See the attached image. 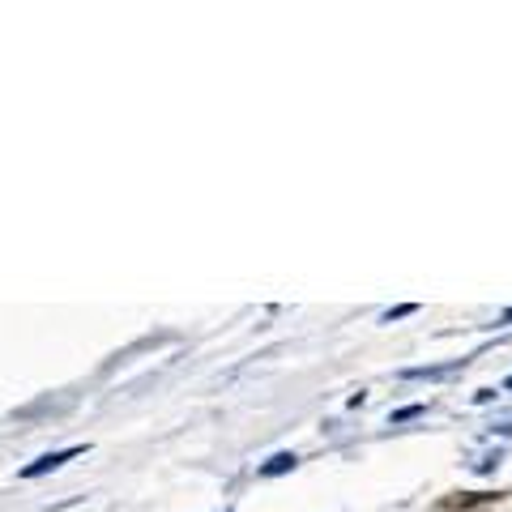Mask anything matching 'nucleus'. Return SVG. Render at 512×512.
Here are the masks:
<instances>
[{"label":"nucleus","instance_id":"f03ea898","mask_svg":"<svg viewBox=\"0 0 512 512\" xmlns=\"http://www.w3.org/2000/svg\"><path fill=\"white\" fill-rule=\"evenodd\" d=\"M461 372V363H448V367H410V372H402L406 380H440V376H453Z\"/></svg>","mask_w":512,"mask_h":512},{"label":"nucleus","instance_id":"20e7f679","mask_svg":"<svg viewBox=\"0 0 512 512\" xmlns=\"http://www.w3.org/2000/svg\"><path fill=\"white\" fill-rule=\"evenodd\" d=\"M414 312H419V303H402V308L384 312V325H393V320H402V316H414Z\"/></svg>","mask_w":512,"mask_h":512},{"label":"nucleus","instance_id":"f257e3e1","mask_svg":"<svg viewBox=\"0 0 512 512\" xmlns=\"http://www.w3.org/2000/svg\"><path fill=\"white\" fill-rule=\"evenodd\" d=\"M77 453H82V448H77V444H73V448H60V453H43L39 461H30V466L22 470V478H39V474H47V470H60L64 461H73Z\"/></svg>","mask_w":512,"mask_h":512},{"label":"nucleus","instance_id":"0eeeda50","mask_svg":"<svg viewBox=\"0 0 512 512\" xmlns=\"http://www.w3.org/2000/svg\"><path fill=\"white\" fill-rule=\"evenodd\" d=\"M504 320H512V308H508V312H504Z\"/></svg>","mask_w":512,"mask_h":512},{"label":"nucleus","instance_id":"7ed1b4c3","mask_svg":"<svg viewBox=\"0 0 512 512\" xmlns=\"http://www.w3.org/2000/svg\"><path fill=\"white\" fill-rule=\"evenodd\" d=\"M299 466V457L295 453H278V457H269L265 466H261V474L265 478H274V474H286V470H295Z\"/></svg>","mask_w":512,"mask_h":512},{"label":"nucleus","instance_id":"423d86ee","mask_svg":"<svg viewBox=\"0 0 512 512\" xmlns=\"http://www.w3.org/2000/svg\"><path fill=\"white\" fill-rule=\"evenodd\" d=\"M504 389H508V393H512V376H508V380H504Z\"/></svg>","mask_w":512,"mask_h":512},{"label":"nucleus","instance_id":"39448f33","mask_svg":"<svg viewBox=\"0 0 512 512\" xmlns=\"http://www.w3.org/2000/svg\"><path fill=\"white\" fill-rule=\"evenodd\" d=\"M419 414H423V406H410V410H397V414H393V423H406V419H419Z\"/></svg>","mask_w":512,"mask_h":512}]
</instances>
